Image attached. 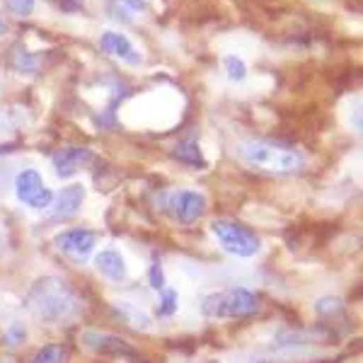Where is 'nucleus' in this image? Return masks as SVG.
<instances>
[{
    "mask_svg": "<svg viewBox=\"0 0 363 363\" xmlns=\"http://www.w3.org/2000/svg\"><path fill=\"white\" fill-rule=\"evenodd\" d=\"M201 310L213 320H238L259 310V298L247 289H228L203 298Z\"/></svg>",
    "mask_w": 363,
    "mask_h": 363,
    "instance_id": "7ed1b4c3",
    "label": "nucleus"
},
{
    "mask_svg": "<svg viewBox=\"0 0 363 363\" xmlns=\"http://www.w3.org/2000/svg\"><path fill=\"white\" fill-rule=\"evenodd\" d=\"M25 303L34 318L51 322V325L68 322L80 313V301H78V296H75V291L58 277L39 279L37 284L29 289Z\"/></svg>",
    "mask_w": 363,
    "mask_h": 363,
    "instance_id": "f257e3e1",
    "label": "nucleus"
},
{
    "mask_svg": "<svg viewBox=\"0 0 363 363\" xmlns=\"http://www.w3.org/2000/svg\"><path fill=\"white\" fill-rule=\"evenodd\" d=\"M150 284H153L155 291H165V279H162L160 264H153V269H150Z\"/></svg>",
    "mask_w": 363,
    "mask_h": 363,
    "instance_id": "4be33fe9",
    "label": "nucleus"
},
{
    "mask_svg": "<svg viewBox=\"0 0 363 363\" xmlns=\"http://www.w3.org/2000/svg\"><path fill=\"white\" fill-rule=\"evenodd\" d=\"M15 194L22 203L32 208H49L54 201V191L44 184L42 174L37 169H22L15 177Z\"/></svg>",
    "mask_w": 363,
    "mask_h": 363,
    "instance_id": "39448f33",
    "label": "nucleus"
},
{
    "mask_svg": "<svg viewBox=\"0 0 363 363\" xmlns=\"http://www.w3.org/2000/svg\"><path fill=\"white\" fill-rule=\"evenodd\" d=\"M63 347L61 344H49V347L39 349L37 356L32 359V363H63Z\"/></svg>",
    "mask_w": 363,
    "mask_h": 363,
    "instance_id": "dca6fc26",
    "label": "nucleus"
},
{
    "mask_svg": "<svg viewBox=\"0 0 363 363\" xmlns=\"http://www.w3.org/2000/svg\"><path fill=\"white\" fill-rule=\"evenodd\" d=\"M211 233L213 238L220 242L228 255L235 257H252L257 255L262 247V240L252 228L238 223V220H228V218H216L211 223Z\"/></svg>",
    "mask_w": 363,
    "mask_h": 363,
    "instance_id": "20e7f679",
    "label": "nucleus"
},
{
    "mask_svg": "<svg viewBox=\"0 0 363 363\" xmlns=\"http://www.w3.org/2000/svg\"><path fill=\"white\" fill-rule=\"evenodd\" d=\"M83 199H85V189L83 184H70L66 189L58 194L56 199V208H54V218L56 220H68L73 218L75 213L83 206Z\"/></svg>",
    "mask_w": 363,
    "mask_h": 363,
    "instance_id": "9d476101",
    "label": "nucleus"
},
{
    "mask_svg": "<svg viewBox=\"0 0 363 363\" xmlns=\"http://www.w3.org/2000/svg\"><path fill=\"white\" fill-rule=\"evenodd\" d=\"M174 155H177L182 162H186V165H194V167L206 165V160L201 157V150H199V145L194 143V140H184V143H179L177 148H174Z\"/></svg>",
    "mask_w": 363,
    "mask_h": 363,
    "instance_id": "4468645a",
    "label": "nucleus"
},
{
    "mask_svg": "<svg viewBox=\"0 0 363 363\" xmlns=\"http://www.w3.org/2000/svg\"><path fill=\"white\" fill-rule=\"evenodd\" d=\"M167 208L179 223L189 225V223H196V220L203 216V211H206V199H203V194H199V191L184 189V191H177V194L169 196Z\"/></svg>",
    "mask_w": 363,
    "mask_h": 363,
    "instance_id": "0eeeda50",
    "label": "nucleus"
},
{
    "mask_svg": "<svg viewBox=\"0 0 363 363\" xmlns=\"http://www.w3.org/2000/svg\"><path fill=\"white\" fill-rule=\"evenodd\" d=\"M25 337H27V335H25V330H22V327H17V325H13L8 332H5L3 342H8V347H17V344H20Z\"/></svg>",
    "mask_w": 363,
    "mask_h": 363,
    "instance_id": "412c9836",
    "label": "nucleus"
},
{
    "mask_svg": "<svg viewBox=\"0 0 363 363\" xmlns=\"http://www.w3.org/2000/svg\"><path fill=\"white\" fill-rule=\"evenodd\" d=\"M95 267H97V272L102 274V277H107L112 281H121L126 277V262L116 250L99 252V255L95 257Z\"/></svg>",
    "mask_w": 363,
    "mask_h": 363,
    "instance_id": "9b49d317",
    "label": "nucleus"
},
{
    "mask_svg": "<svg viewBox=\"0 0 363 363\" xmlns=\"http://www.w3.org/2000/svg\"><path fill=\"white\" fill-rule=\"evenodd\" d=\"M0 34H5V22L0 20Z\"/></svg>",
    "mask_w": 363,
    "mask_h": 363,
    "instance_id": "b1692460",
    "label": "nucleus"
},
{
    "mask_svg": "<svg viewBox=\"0 0 363 363\" xmlns=\"http://www.w3.org/2000/svg\"><path fill=\"white\" fill-rule=\"evenodd\" d=\"M95 160L90 148H61L56 150L51 162H54V169L58 177H73L75 172H80L83 167H87L90 162Z\"/></svg>",
    "mask_w": 363,
    "mask_h": 363,
    "instance_id": "6e6552de",
    "label": "nucleus"
},
{
    "mask_svg": "<svg viewBox=\"0 0 363 363\" xmlns=\"http://www.w3.org/2000/svg\"><path fill=\"white\" fill-rule=\"evenodd\" d=\"M119 313L124 315L126 322L131 327H138V330H148L150 327V318L145 313H140L138 308H133L131 303H119Z\"/></svg>",
    "mask_w": 363,
    "mask_h": 363,
    "instance_id": "2eb2a0df",
    "label": "nucleus"
},
{
    "mask_svg": "<svg viewBox=\"0 0 363 363\" xmlns=\"http://www.w3.org/2000/svg\"><path fill=\"white\" fill-rule=\"evenodd\" d=\"M177 310V294L174 291H160V306H157V315H172Z\"/></svg>",
    "mask_w": 363,
    "mask_h": 363,
    "instance_id": "6ab92c4d",
    "label": "nucleus"
},
{
    "mask_svg": "<svg viewBox=\"0 0 363 363\" xmlns=\"http://www.w3.org/2000/svg\"><path fill=\"white\" fill-rule=\"evenodd\" d=\"M99 49H102L104 54H109V56H114V58H121V61L131 63V66H138V63H140V54L136 51V46L128 42L124 34L112 32V29L102 32V37H99Z\"/></svg>",
    "mask_w": 363,
    "mask_h": 363,
    "instance_id": "1a4fd4ad",
    "label": "nucleus"
},
{
    "mask_svg": "<svg viewBox=\"0 0 363 363\" xmlns=\"http://www.w3.org/2000/svg\"><path fill=\"white\" fill-rule=\"evenodd\" d=\"M3 3L15 17H29L34 13V5H37V0H3Z\"/></svg>",
    "mask_w": 363,
    "mask_h": 363,
    "instance_id": "a211bd4d",
    "label": "nucleus"
},
{
    "mask_svg": "<svg viewBox=\"0 0 363 363\" xmlns=\"http://www.w3.org/2000/svg\"><path fill=\"white\" fill-rule=\"evenodd\" d=\"M80 342H83L85 347L95 349V351H114V354H121V351H128L124 339H119V337H109V335H97V332H87V335L80 337Z\"/></svg>",
    "mask_w": 363,
    "mask_h": 363,
    "instance_id": "f8f14e48",
    "label": "nucleus"
},
{
    "mask_svg": "<svg viewBox=\"0 0 363 363\" xmlns=\"http://www.w3.org/2000/svg\"><path fill=\"white\" fill-rule=\"evenodd\" d=\"M85 0H58V5H61V10H66V13H75V10L83 8Z\"/></svg>",
    "mask_w": 363,
    "mask_h": 363,
    "instance_id": "5701e85b",
    "label": "nucleus"
},
{
    "mask_svg": "<svg viewBox=\"0 0 363 363\" xmlns=\"http://www.w3.org/2000/svg\"><path fill=\"white\" fill-rule=\"evenodd\" d=\"M148 10V3L145 0H109V13L116 20H126L131 22L133 13H145Z\"/></svg>",
    "mask_w": 363,
    "mask_h": 363,
    "instance_id": "ddd939ff",
    "label": "nucleus"
},
{
    "mask_svg": "<svg viewBox=\"0 0 363 363\" xmlns=\"http://www.w3.org/2000/svg\"><path fill=\"white\" fill-rule=\"evenodd\" d=\"M13 66L20 70V73H37V61L27 54V51H20L13 58Z\"/></svg>",
    "mask_w": 363,
    "mask_h": 363,
    "instance_id": "aec40b11",
    "label": "nucleus"
},
{
    "mask_svg": "<svg viewBox=\"0 0 363 363\" xmlns=\"http://www.w3.org/2000/svg\"><path fill=\"white\" fill-rule=\"evenodd\" d=\"M225 73L233 83H240V80L247 78V66H245L242 58L238 56H225Z\"/></svg>",
    "mask_w": 363,
    "mask_h": 363,
    "instance_id": "f3484780",
    "label": "nucleus"
},
{
    "mask_svg": "<svg viewBox=\"0 0 363 363\" xmlns=\"http://www.w3.org/2000/svg\"><path fill=\"white\" fill-rule=\"evenodd\" d=\"M238 155L247 165L272 174H294L306 165L303 155L296 148L274 143V140H245V143L238 145Z\"/></svg>",
    "mask_w": 363,
    "mask_h": 363,
    "instance_id": "f03ea898",
    "label": "nucleus"
},
{
    "mask_svg": "<svg viewBox=\"0 0 363 363\" xmlns=\"http://www.w3.org/2000/svg\"><path fill=\"white\" fill-rule=\"evenodd\" d=\"M97 245L95 233L83 230V228H75V230H66L61 235H56V250L61 255L70 257L73 262H85L92 255Z\"/></svg>",
    "mask_w": 363,
    "mask_h": 363,
    "instance_id": "423d86ee",
    "label": "nucleus"
}]
</instances>
